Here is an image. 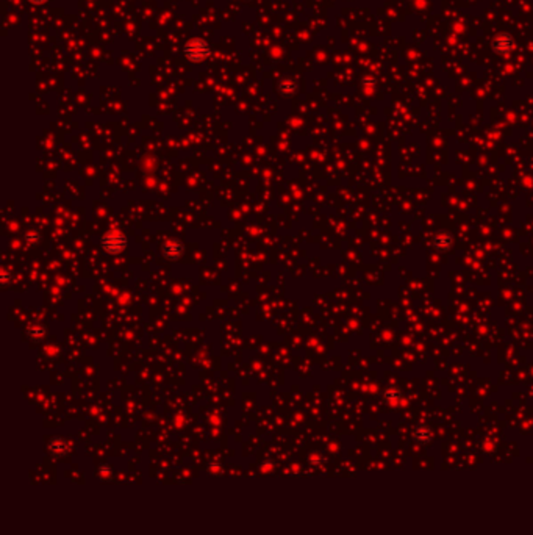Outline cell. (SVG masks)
<instances>
[{"mask_svg": "<svg viewBox=\"0 0 533 535\" xmlns=\"http://www.w3.org/2000/svg\"><path fill=\"white\" fill-rule=\"evenodd\" d=\"M414 437H416V440H418L419 443H427V441L430 440V432H429V431L419 432V429H418V432L414 434Z\"/></svg>", "mask_w": 533, "mask_h": 535, "instance_id": "7a4b0ae2", "label": "cell"}, {"mask_svg": "<svg viewBox=\"0 0 533 535\" xmlns=\"http://www.w3.org/2000/svg\"><path fill=\"white\" fill-rule=\"evenodd\" d=\"M210 46L206 44V41L200 39V38H194L186 42L185 46V55L186 58H189L191 61L199 63L203 61L205 58L210 57Z\"/></svg>", "mask_w": 533, "mask_h": 535, "instance_id": "6da1fadb", "label": "cell"}, {"mask_svg": "<svg viewBox=\"0 0 533 535\" xmlns=\"http://www.w3.org/2000/svg\"><path fill=\"white\" fill-rule=\"evenodd\" d=\"M28 2H32V4H36V5H39V4H44V2H46V0H28Z\"/></svg>", "mask_w": 533, "mask_h": 535, "instance_id": "3957f363", "label": "cell"}]
</instances>
